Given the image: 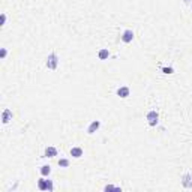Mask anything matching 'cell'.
<instances>
[{"label": "cell", "mask_w": 192, "mask_h": 192, "mask_svg": "<svg viewBox=\"0 0 192 192\" xmlns=\"http://www.w3.org/2000/svg\"><path fill=\"white\" fill-rule=\"evenodd\" d=\"M50 173H51V167H50V165H44V167H41V176L47 177V176H50Z\"/></svg>", "instance_id": "cell-11"}, {"label": "cell", "mask_w": 192, "mask_h": 192, "mask_svg": "<svg viewBox=\"0 0 192 192\" xmlns=\"http://www.w3.org/2000/svg\"><path fill=\"white\" fill-rule=\"evenodd\" d=\"M6 54H8L6 48H2V51H0V57H2V59H5V57H6Z\"/></svg>", "instance_id": "cell-15"}, {"label": "cell", "mask_w": 192, "mask_h": 192, "mask_svg": "<svg viewBox=\"0 0 192 192\" xmlns=\"http://www.w3.org/2000/svg\"><path fill=\"white\" fill-rule=\"evenodd\" d=\"M11 117H12V111L6 108V110L3 111V114H2V122H3V125H6V123L11 120Z\"/></svg>", "instance_id": "cell-8"}, {"label": "cell", "mask_w": 192, "mask_h": 192, "mask_svg": "<svg viewBox=\"0 0 192 192\" xmlns=\"http://www.w3.org/2000/svg\"><path fill=\"white\" fill-rule=\"evenodd\" d=\"M99 128H101V122H99V120H93V122L89 125V128H87V134L92 135V134H95Z\"/></svg>", "instance_id": "cell-5"}, {"label": "cell", "mask_w": 192, "mask_h": 192, "mask_svg": "<svg viewBox=\"0 0 192 192\" xmlns=\"http://www.w3.org/2000/svg\"><path fill=\"white\" fill-rule=\"evenodd\" d=\"M191 8H192V6H191Z\"/></svg>", "instance_id": "cell-18"}, {"label": "cell", "mask_w": 192, "mask_h": 192, "mask_svg": "<svg viewBox=\"0 0 192 192\" xmlns=\"http://www.w3.org/2000/svg\"><path fill=\"white\" fill-rule=\"evenodd\" d=\"M59 167L68 168V167H69V161H68V159H60V161H59Z\"/></svg>", "instance_id": "cell-13"}, {"label": "cell", "mask_w": 192, "mask_h": 192, "mask_svg": "<svg viewBox=\"0 0 192 192\" xmlns=\"http://www.w3.org/2000/svg\"><path fill=\"white\" fill-rule=\"evenodd\" d=\"M71 156H74V158H81V156H83V149H81V147H72V149H71Z\"/></svg>", "instance_id": "cell-9"}, {"label": "cell", "mask_w": 192, "mask_h": 192, "mask_svg": "<svg viewBox=\"0 0 192 192\" xmlns=\"http://www.w3.org/2000/svg\"><path fill=\"white\" fill-rule=\"evenodd\" d=\"M98 57H99L101 60H105V59H108V57H110V51H108V50H105V48H102V50H99Z\"/></svg>", "instance_id": "cell-10"}, {"label": "cell", "mask_w": 192, "mask_h": 192, "mask_svg": "<svg viewBox=\"0 0 192 192\" xmlns=\"http://www.w3.org/2000/svg\"><path fill=\"white\" fill-rule=\"evenodd\" d=\"M104 189H105V191H113V189H119V188H116V186H113V185H107Z\"/></svg>", "instance_id": "cell-16"}, {"label": "cell", "mask_w": 192, "mask_h": 192, "mask_svg": "<svg viewBox=\"0 0 192 192\" xmlns=\"http://www.w3.org/2000/svg\"><path fill=\"white\" fill-rule=\"evenodd\" d=\"M45 65H47V68H48V69L56 71V69H57V66H59V57H57V54H56V53H51V54L47 57Z\"/></svg>", "instance_id": "cell-1"}, {"label": "cell", "mask_w": 192, "mask_h": 192, "mask_svg": "<svg viewBox=\"0 0 192 192\" xmlns=\"http://www.w3.org/2000/svg\"><path fill=\"white\" fill-rule=\"evenodd\" d=\"M162 72L164 74H173L174 71H173V68H162Z\"/></svg>", "instance_id": "cell-14"}, {"label": "cell", "mask_w": 192, "mask_h": 192, "mask_svg": "<svg viewBox=\"0 0 192 192\" xmlns=\"http://www.w3.org/2000/svg\"><path fill=\"white\" fill-rule=\"evenodd\" d=\"M183 186L185 188H192V180H191V176L189 174H185L183 176Z\"/></svg>", "instance_id": "cell-12"}, {"label": "cell", "mask_w": 192, "mask_h": 192, "mask_svg": "<svg viewBox=\"0 0 192 192\" xmlns=\"http://www.w3.org/2000/svg\"><path fill=\"white\" fill-rule=\"evenodd\" d=\"M122 41L125 42V44H129V42H132V39H134V32L131 30V29H128V30H125L123 33H122Z\"/></svg>", "instance_id": "cell-4"}, {"label": "cell", "mask_w": 192, "mask_h": 192, "mask_svg": "<svg viewBox=\"0 0 192 192\" xmlns=\"http://www.w3.org/2000/svg\"><path fill=\"white\" fill-rule=\"evenodd\" d=\"M129 93H131V89H129L128 86H123V87L117 89V95H119L120 98H128Z\"/></svg>", "instance_id": "cell-6"}, {"label": "cell", "mask_w": 192, "mask_h": 192, "mask_svg": "<svg viewBox=\"0 0 192 192\" xmlns=\"http://www.w3.org/2000/svg\"><path fill=\"white\" fill-rule=\"evenodd\" d=\"M146 119H147V122H149V125L150 126H156L158 125V120H159V114L155 111V110H150L147 116H146Z\"/></svg>", "instance_id": "cell-3"}, {"label": "cell", "mask_w": 192, "mask_h": 192, "mask_svg": "<svg viewBox=\"0 0 192 192\" xmlns=\"http://www.w3.org/2000/svg\"><path fill=\"white\" fill-rule=\"evenodd\" d=\"M5 23H6V14H2V24L0 26H5Z\"/></svg>", "instance_id": "cell-17"}, {"label": "cell", "mask_w": 192, "mask_h": 192, "mask_svg": "<svg viewBox=\"0 0 192 192\" xmlns=\"http://www.w3.org/2000/svg\"><path fill=\"white\" fill-rule=\"evenodd\" d=\"M45 158H54V156H57V149L56 147H53V146H48L47 149H45Z\"/></svg>", "instance_id": "cell-7"}, {"label": "cell", "mask_w": 192, "mask_h": 192, "mask_svg": "<svg viewBox=\"0 0 192 192\" xmlns=\"http://www.w3.org/2000/svg\"><path fill=\"white\" fill-rule=\"evenodd\" d=\"M38 188L41 191H53V182L44 179V176H42V179L38 180Z\"/></svg>", "instance_id": "cell-2"}]
</instances>
